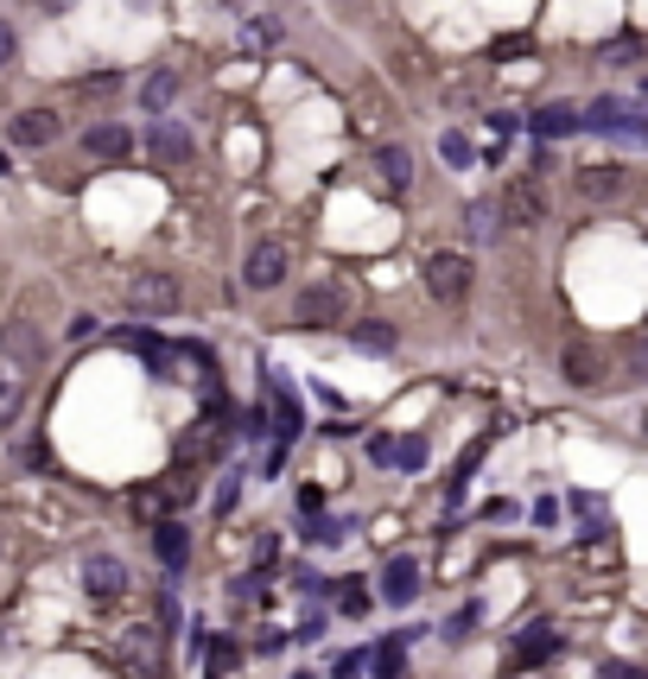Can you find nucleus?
Here are the masks:
<instances>
[{"mask_svg":"<svg viewBox=\"0 0 648 679\" xmlns=\"http://www.w3.org/2000/svg\"><path fill=\"white\" fill-rule=\"evenodd\" d=\"M128 305L140 318H172V311H179V279L172 274H134Z\"/></svg>","mask_w":648,"mask_h":679,"instance_id":"nucleus-2","label":"nucleus"},{"mask_svg":"<svg viewBox=\"0 0 648 679\" xmlns=\"http://www.w3.org/2000/svg\"><path fill=\"white\" fill-rule=\"evenodd\" d=\"M172 96H179V71H153L147 83H140V108H147V115H166Z\"/></svg>","mask_w":648,"mask_h":679,"instance_id":"nucleus-13","label":"nucleus"},{"mask_svg":"<svg viewBox=\"0 0 648 679\" xmlns=\"http://www.w3.org/2000/svg\"><path fill=\"white\" fill-rule=\"evenodd\" d=\"M389 464H401V470H419V464H426V438H401V445H389Z\"/></svg>","mask_w":648,"mask_h":679,"instance_id":"nucleus-21","label":"nucleus"},{"mask_svg":"<svg viewBox=\"0 0 648 679\" xmlns=\"http://www.w3.org/2000/svg\"><path fill=\"white\" fill-rule=\"evenodd\" d=\"M293 318H299V325H343V293L338 286H306V293L293 299Z\"/></svg>","mask_w":648,"mask_h":679,"instance_id":"nucleus-5","label":"nucleus"},{"mask_svg":"<svg viewBox=\"0 0 648 679\" xmlns=\"http://www.w3.org/2000/svg\"><path fill=\"white\" fill-rule=\"evenodd\" d=\"M7 64H13V25L0 20V71H7Z\"/></svg>","mask_w":648,"mask_h":679,"instance_id":"nucleus-30","label":"nucleus"},{"mask_svg":"<svg viewBox=\"0 0 648 679\" xmlns=\"http://www.w3.org/2000/svg\"><path fill=\"white\" fill-rule=\"evenodd\" d=\"M7 350H13V362H39V356H45V337H39L26 318H13V325H7Z\"/></svg>","mask_w":648,"mask_h":679,"instance_id":"nucleus-17","label":"nucleus"},{"mask_svg":"<svg viewBox=\"0 0 648 679\" xmlns=\"http://www.w3.org/2000/svg\"><path fill=\"white\" fill-rule=\"evenodd\" d=\"M153 547H159V559L179 572L184 559H191V533H184V521H172V514H159L153 521Z\"/></svg>","mask_w":648,"mask_h":679,"instance_id":"nucleus-10","label":"nucleus"},{"mask_svg":"<svg viewBox=\"0 0 648 679\" xmlns=\"http://www.w3.org/2000/svg\"><path fill=\"white\" fill-rule=\"evenodd\" d=\"M560 369H566L572 388H592L597 375H604V362H597V350H585V343H572L566 356H560Z\"/></svg>","mask_w":648,"mask_h":679,"instance_id":"nucleus-15","label":"nucleus"},{"mask_svg":"<svg viewBox=\"0 0 648 679\" xmlns=\"http://www.w3.org/2000/svg\"><path fill=\"white\" fill-rule=\"evenodd\" d=\"M147 152H153L159 166H191V134H184L179 121H166V115H159V121L147 127Z\"/></svg>","mask_w":648,"mask_h":679,"instance_id":"nucleus-6","label":"nucleus"},{"mask_svg":"<svg viewBox=\"0 0 648 679\" xmlns=\"http://www.w3.org/2000/svg\"><path fill=\"white\" fill-rule=\"evenodd\" d=\"M83 591H89V597H121V591H128V565L115 553H89L83 559Z\"/></svg>","mask_w":648,"mask_h":679,"instance_id":"nucleus-4","label":"nucleus"},{"mask_svg":"<svg viewBox=\"0 0 648 679\" xmlns=\"http://www.w3.org/2000/svg\"><path fill=\"white\" fill-rule=\"evenodd\" d=\"M311 540H325V547H331V540H343V533H350V521H338V514H318V521H311Z\"/></svg>","mask_w":648,"mask_h":679,"instance_id":"nucleus-23","label":"nucleus"},{"mask_svg":"<svg viewBox=\"0 0 648 679\" xmlns=\"http://www.w3.org/2000/svg\"><path fill=\"white\" fill-rule=\"evenodd\" d=\"M13 140H20V147H52V140H57V115H52V108H26V115H13Z\"/></svg>","mask_w":648,"mask_h":679,"instance_id":"nucleus-11","label":"nucleus"},{"mask_svg":"<svg viewBox=\"0 0 648 679\" xmlns=\"http://www.w3.org/2000/svg\"><path fill=\"white\" fill-rule=\"evenodd\" d=\"M578 127H597V134H623V140H642V115H636V102L623 96H597L585 115H578Z\"/></svg>","mask_w":648,"mask_h":679,"instance_id":"nucleus-1","label":"nucleus"},{"mask_svg":"<svg viewBox=\"0 0 648 679\" xmlns=\"http://www.w3.org/2000/svg\"><path fill=\"white\" fill-rule=\"evenodd\" d=\"M83 152H89V159H128L134 134H128V127H115V121H96L89 134H83Z\"/></svg>","mask_w":648,"mask_h":679,"instance_id":"nucleus-9","label":"nucleus"},{"mask_svg":"<svg viewBox=\"0 0 648 679\" xmlns=\"http://www.w3.org/2000/svg\"><path fill=\"white\" fill-rule=\"evenodd\" d=\"M357 343H363V350H394V330L389 325H357Z\"/></svg>","mask_w":648,"mask_h":679,"instance_id":"nucleus-25","label":"nucleus"},{"mask_svg":"<svg viewBox=\"0 0 648 679\" xmlns=\"http://www.w3.org/2000/svg\"><path fill=\"white\" fill-rule=\"evenodd\" d=\"M528 127H534L541 140H560V134H572V127H578V108H566V102H546V108H534V115H528Z\"/></svg>","mask_w":648,"mask_h":679,"instance_id":"nucleus-12","label":"nucleus"},{"mask_svg":"<svg viewBox=\"0 0 648 679\" xmlns=\"http://www.w3.org/2000/svg\"><path fill=\"white\" fill-rule=\"evenodd\" d=\"M578 191H585V198H617L623 172L617 166H585V172H578Z\"/></svg>","mask_w":648,"mask_h":679,"instance_id":"nucleus-18","label":"nucleus"},{"mask_svg":"<svg viewBox=\"0 0 648 679\" xmlns=\"http://www.w3.org/2000/svg\"><path fill=\"white\" fill-rule=\"evenodd\" d=\"M426 293H433V299H465L470 293V261L465 254H452V248L426 254Z\"/></svg>","mask_w":648,"mask_h":679,"instance_id":"nucleus-3","label":"nucleus"},{"mask_svg":"<svg viewBox=\"0 0 648 679\" xmlns=\"http://www.w3.org/2000/svg\"><path fill=\"white\" fill-rule=\"evenodd\" d=\"M541 655H553V629H534V635H528V641H521V667H528V660H541Z\"/></svg>","mask_w":648,"mask_h":679,"instance_id":"nucleus-24","label":"nucleus"},{"mask_svg":"<svg viewBox=\"0 0 648 679\" xmlns=\"http://www.w3.org/2000/svg\"><path fill=\"white\" fill-rule=\"evenodd\" d=\"M357 673H363V655H343L338 667H331V679H357Z\"/></svg>","mask_w":648,"mask_h":679,"instance_id":"nucleus-29","label":"nucleus"},{"mask_svg":"<svg viewBox=\"0 0 648 679\" xmlns=\"http://www.w3.org/2000/svg\"><path fill=\"white\" fill-rule=\"evenodd\" d=\"M496 210H502V216H509V223H541L546 216V198H541V184H534V178H516V184H509V191H502V203H496Z\"/></svg>","mask_w":648,"mask_h":679,"instance_id":"nucleus-7","label":"nucleus"},{"mask_svg":"<svg viewBox=\"0 0 648 679\" xmlns=\"http://www.w3.org/2000/svg\"><path fill=\"white\" fill-rule=\"evenodd\" d=\"M439 152L452 159V166H470V140L465 134H439Z\"/></svg>","mask_w":648,"mask_h":679,"instance_id":"nucleus-26","label":"nucleus"},{"mask_svg":"<svg viewBox=\"0 0 648 679\" xmlns=\"http://www.w3.org/2000/svg\"><path fill=\"white\" fill-rule=\"evenodd\" d=\"M274 32H280V25H274V20H255V25H248V32H242V39H248V45H274Z\"/></svg>","mask_w":648,"mask_h":679,"instance_id":"nucleus-27","label":"nucleus"},{"mask_svg":"<svg viewBox=\"0 0 648 679\" xmlns=\"http://www.w3.org/2000/svg\"><path fill=\"white\" fill-rule=\"evenodd\" d=\"M496 229H502V210H496V203H470V235H477V242H490Z\"/></svg>","mask_w":648,"mask_h":679,"instance_id":"nucleus-20","label":"nucleus"},{"mask_svg":"<svg viewBox=\"0 0 648 679\" xmlns=\"http://www.w3.org/2000/svg\"><path fill=\"white\" fill-rule=\"evenodd\" d=\"M375 667H382L375 679H401V648H382V660H375Z\"/></svg>","mask_w":648,"mask_h":679,"instance_id":"nucleus-28","label":"nucleus"},{"mask_svg":"<svg viewBox=\"0 0 648 679\" xmlns=\"http://www.w3.org/2000/svg\"><path fill=\"white\" fill-rule=\"evenodd\" d=\"M375 172H382V184L401 191V184L414 178V152H407V147H382V152H375Z\"/></svg>","mask_w":648,"mask_h":679,"instance_id":"nucleus-16","label":"nucleus"},{"mask_svg":"<svg viewBox=\"0 0 648 679\" xmlns=\"http://www.w3.org/2000/svg\"><path fill=\"white\" fill-rule=\"evenodd\" d=\"M242 279H248L255 293H267V286H280V279H286V242H255V254H248V267H242Z\"/></svg>","mask_w":648,"mask_h":679,"instance_id":"nucleus-8","label":"nucleus"},{"mask_svg":"<svg viewBox=\"0 0 648 679\" xmlns=\"http://www.w3.org/2000/svg\"><path fill=\"white\" fill-rule=\"evenodd\" d=\"M414 591H419V565L394 559L389 572H382V597H389V604H414Z\"/></svg>","mask_w":648,"mask_h":679,"instance_id":"nucleus-14","label":"nucleus"},{"mask_svg":"<svg viewBox=\"0 0 648 679\" xmlns=\"http://www.w3.org/2000/svg\"><path fill=\"white\" fill-rule=\"evenodd\" d=\"M134 514H147V521H159V514H166V489H159V482H147V489H134Z\"/></svg>","mask_w":648,"mask_h":679,"instance_id":"nucleus-22","label":"nucleus"},{"mask_svg":"<svg viewBox=\"0 0 648 679\" xmlns=\"http://www.w3.org/2000/svg\"><path fill=\"white\" fill-rule=\"evenodd\" d=\"M20 401H26V388H20V375H0V432L20 420Z\"/></svg>","mask_w":648,"mask_h":679,"instance_id":"nucleus-19","label":"nucleus"}]
</instances>
